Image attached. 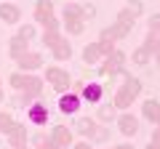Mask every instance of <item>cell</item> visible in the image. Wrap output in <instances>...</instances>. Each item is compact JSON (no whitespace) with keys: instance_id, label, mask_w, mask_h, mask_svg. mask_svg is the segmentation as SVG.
<instances>
[{"instance_id":"obj_10","label":"cell","mask_w":160,"mask_h":149,"mask_svg":"<svg viewBox=\"0 0 160 149\" xmlns=\"http://www.w3.org/2000/svg\"><path fill=\"white\" fill-rule=\"evenodd\" d=\"M56 16V6H53V0H38L35 3V22L46 24L48 19Z\"/></svg>"},{"instance_id":"obj_11","label":"cell","mask_w":160,"mask_h":149,"mask_svg":"<svg viewBox=\"0 0 160 149\" xmlns=\"http://www.w3.org/2000/svg\"><path fill=\"white\" fill-rule=\"evenodd\" d=\"M48 136H51V141L56 144V147H62V149H67L69 144H72V131H69V125H53Z\"/></svg>"},{"instance_id":"obj_4","label":"cell","mask_w":160,"mask_h":149,"mask_svg":"<svg viewBox=\"0 0 160 149\" xmlns=\"http://www.w3.org/2000/svg\"><path fill=\"white\" fill-rule=\"evenodd\" d=\"M24 112H27V120L32 123V125H38V128H43V125L48 123V117H51V107L46 104V99H43V96L35 99Z\"/></svg>"},{"instance_id":"obj_37","label":"cell","mask_w":160,"mask_h":149,"mask_svg":"<svg viewBox=\"0 0 160 149\" xmlns=\"http://www.w3.org/2000/svg\"><path fill=\"white\" fill-rule=\"evenodd\" d=\"M72 149H93V147H91V141L80 138V141H75V144H72Z\"/></svg>"},{"instance_id":"obj_38","label":"cell","mask_w":160,"mask_h":149,"mask_svg":"<svg viewBox=\"0 0 160 149\" xmlns=\"http://www.w3.org/2000/svg\"><path fill=\"white\" fill-rule=\"evenodd\" d=\"M83 88H86V80H75V83H72V88H69V91L80 93V91H83Z\"/></svg>"},{"instance_id":"obj_14","label":"cell","mask_w":160,"mask_h":149,"mask_svg":"<svg viewBox=\"0 0 160 149\" xmlns=\"http://www.w3.org/2000/svg\"><path fill=\"white\" fill-rule=\"evenodd\" d=\"M27 138H29L27 125H22V123H16V125L6 133V141L11 144V149H13V147H22V144H27Z\"/></svg>"},{"instance_id":"obj_42","label":"cell","mask_w":160,"mask_h":149,"mask_svg":"<svg viewBox=\"0 0 160 149\" xmlns=\"http://www.w3.org/2000/svg\"><path fill=\"white\" fill-rule=\"evenodd\" d=\"M152 59H155V64H158V69H160V51H158V53H155V56H152Z\"/></svg>"},{"instance_id":"obj_26","label":"cell","mask_w":160,"mask_h":149,"mask_svg":"<svg viewBox=\"0 0 160 149\" xmlns=\"http://www.w3.org/2000/svg\"><path fill=\"white\" fill-rule=\"evenodd\" d=\"M142 46H144V48H147V51L155 56V53L160 51V35H155V32H147V37H144V43H142Z\"/></svg>"},{"instance_id":"obj_17","label":"cell","mask_w":160,"mask_h":149,"mask_svg":"<svg viewBox=\"0 0 160 149\" xmlns=\"http://www.w3.org/2000/svg\"><path fill=\"white\" fill-rule=\"evenodd\" d=\"M102 93H104L102 83H86V88L80 91V99L83 101H91V104H99L102 101Z\"/></svg>"},{"instance_id":"obj_25","label":"cell","mask_w":160,"mask_h":149,"mask_svg":"<svg viewBox=\"0 0 160 149\" xmlns=\"http://www.w3.org/2000/svg\"><path fill=\"white\" fill-rule=\"evenodd\" d=\"M27 77H29V72H22V69H19V72H13L11 77H8V85H11L13 91H22L24 83H27Z\"/></svg>"},{"instance_id":"obj_23","label":"cell","mask_w":160,"mask_h":149,"mask_svg":"<svg viewBox=\"0 0 160 149\" xmlns=\"http://www.w3.org/2000/svg\"><path fill=\"white\" fill-rule=\"evenodd\" d=\"M120 77H123V85H126V88H131L136 96H142V88H144V85H142V80H139L136 74H131L128 69H123V72H120Z\"/></svg>"},{"instance_id":"obj_22","label":"cell","mask_w":160,"mask_h":149,"mask_svg":"<svg viewBox=\"0 0 160 149\" xmlns=\"http://www.w3.org/2000/svg\"><path fill=\"white\" fill-rule=\"evenodd\" d=\"M128 32H131V29L120 27V24L115 22V24H109V27H104L99 37H107V40H115V43H118V40H123V37H128Z\"/></svg>"},{"instance_id":"obj_21","label":"cell","mask_w":160,"mask_h":149,"mask_svg":"<svg viewBox=\"0 0 160 149\" xmlns=\"http://www.w3.org/2000/svg\"><path fill=\"white\" fill-rule=\"evenodd\" d=\"M118 120V109L112 107V101L109 104H99L96 107V123H102V125H107V123Z\"/></svg>"},{"instance_id":"obj_30","label":"cell","mask_w":160,"mask_h":149,"mask_svg":"<svg viewBox=\"0 0 160 149\" xmlns=\"http://www.w3.org/2000/svg\"><path fill=\"white\" fill-rule=\"evenodd\" d=\"M40 40H43L46 48H53L59 40H62V32H46V29H43V32H40Z\"/></svg>"},{"instance_id":"obj_35","label":"cell","mask_w":160,"mask_h":149,"mask_svg":"<svg viewBox=\"0 0 160 149\" xmlns=\"http://www.w3.org/2000/svg\"><path fill=\"white\" fill-rule=\"evenodd\" d=\"M147 32L160 35V13H152V16H149V22H147Z\"/></svg>"},{"instance_id":"obj_24","label":"cell","mask_w":160,"mask_h":149,"mask_svg":"<svg viewBox=\"0 0 160 149\" xmlns=\"http://www.w3.org/2000/svg\"><path fill=\"white\" fill-rule=\"evenodd\" d=\"M128 59H131V61L136 64V67H144V64H149V61H152V53H149L144 46H139V48H133V51H131V56H128Z\"/></svg>"},{"instance_id":"obj_1","label":"cell","mask_w":160,"mask_h":149,"mask_svg":"<svg viewBox=\"0 0 160 149\" xmlns=\"http://www.w3.org/2000/svg\"><path fill=\"white\" fill-rule=\"evenodd\" d=\"M62 27L69 35H83L86 29V19H83V3H64L62 6Z\"/></svg>"},{"instance_id":"obj_5","label":"cell","mask_w":160,"mask_h":149,"mask_svg":"<svg viewBox=\"0 0 160 149\" xmlns=\"http://www.w3.org/2000/svg\"><path fill=\"white\" fill-rule=\"evenodd\" d=\"M142 11H144L142 3H139V0H131V3H126V6L118 11V19H115V22H118L120 27H126V29H133V24L139 22Z\"/></svg>"},{"instance_id":"obj_39","label":"cell","mask_w":160,"mask_h":149,"mask_svg":"<svg viewBox=\"0 0 160 149\" xmlns=\"http://www.w3.org/2000/svg\"><path fill=\"white\" fill-rule=\"evenodd\" d=\"M149 138H152V144H158V147H160V125H155V131H152V136H149Z\"/></svg>"},{"instance_id":"obj_2","label":"cell","mask_w":160,"mask_h":149,"mask_svg":"<svg viewBox=\"0 0 160 149\" xmlns=\"http://www.w3.org/2000/svg\"><path fill=\"white\" fill-rule=\"evenodd\" d=\"M126 61H128V53L115 48L109 56H104L102 61H99V74H102V77H118V74L126 69Z\"/></svg>"},{"instance_id":"obj_13","label":"cell","mask_w":160,"mask_h":149,"mask_svg":"<svg viewBox=\"0 0 160 149\" xmlns=\"http://www.w3.org/2000/svg\"><path fill=\"white\" fill-rule=\"evenodd\" d=\"M0 22H6V24H19V22H22V8L3 0V3H0Z\"/></svg>"},{"instance_id":"obj_45","label":"cell","mask_w":160,"mask_h":149,"mask_svg":"<svg viewBox=\"0 0 160 149\" xmlns=\"http://www.w3.org/2000/svg\"><path fill=\"white\" fill-rule=\"evenodd\" d=\"M13 149H32V147H27V144H22V147H13Z\"/></svg>"},{"instance_id":"obj_28","label":"cell","mask_w":160,"mask_h":149,"mask_svg":"<svg viewBox=\"0 0 160 149\" xmlns=\"http://www.w3.org/2000/svg\"><path fill=\"white\" fill-rule=\"evenodd\" d=\"M29 138H32V147H35V149H46V144L51 141V136H48L46 131H35Z\"/></svg>"},{"instance_id":"obj_12","label":"cell","mask_w":160,"mask_h":149,"mask_svg":"<svg viewBox=\"0 0 160 149\" xmlns=\"http://www.w3.org/2000/svg\"><path fill=\"white\" fill-rule=\"evenodd\" d=\"M43 85H46V80H43L40 74H29L27 83H24V88H22V93L29 96V99H40L43 96Z\"/></svg>"},{"instance_id":"obj_27","label":"cell","mask_w":160,"mask_h":149,"mask_svg":"<svg viewBox=\"0 0 160 149\" xmlns=\"http://www.w3.org/2000/svg\"><path fill=\"white\" fill-rule=\"evenodd\" d=\"M13 125H16V120H13L11 112H0V136H6Z\"/></svg>"},{"instance_id":"obj_9","label":"cell","mask_w":160,"mask_h":149,"mask_svg":"<svg viewBox=\"0 0 160 149\" xmlns=\"http://www.w3.org/2000/svg\"><path fill=\"white\" fill-rule=\"evenodd\" d=\"M16 64H19V69H22V72H35V69L43 67V53L27 51V53H22V56L16 59Z\"/></svg>"},{"instance_id":"obj_19","label":"cell","mask_w":160,"mask_h":149,"mask_svg":"<svg viewBox=\"0 0 160 149\" xmlns=\"http://www.w3.org/2000/svg\"><path fill=\"white\" fill-rule=\"evenodd\" d=\"M142 117L149 120L152 125L158 123V117H160V101H158V99H147V101L142 104Z\"/></svg>"},{"instance_id":"obj_33","label":"cell","mask_w":160,"mask_h":149,"mask_svg":"<svg viewBox=\"0 0 160 149\" xmlns=\"http://www.w3.org/2000/svg\"><path fill=\"white\" fill-rule=\"evenodd\" d=\"M99 48H102V53H104V56H109V53H112L115 51V48H118V43H115V40H107V37H99Z\"/></svg>"},{"instance_id":"obj_40","label":"cell","mask_w":160,"mask_h":149,"mask_svg":"<svg viewBox=\"0 0 160 149\" xmlns=\"http://www.w3.org/2000/svg\"><path fill=\"white\" fill-rule=\"evenodd\" d=\"M112 149H136V147H133V144H115Z\"/></svg>"},{"instance_id":"obj_18","label":"cell","mask_w":160,"mask_h":149,"mask_svg":"<svg viewBox=\"0 0 160 149\" xmlns=\"http://www.w3.org/2000/svg\"><path fill=\"white\" fill-rule=\"evenodd\" d=\"M51 56L56 59V61H67V59L72 56V43H69V37H64V35H62V40L51 48Z\"/></svg>"},{"instance_id":"obj_29","label":"cell","mask_w":160,"mask_h":149,"mask_svg":"<svg viewBox=\"0 0 160 149\" xmlns=\"http://www.w3.org/2000/svg\"><path fill=\"white\" fill-rule=\"evenodd\" d=\"M32 101H35V99L24 96L22 91H16V93H13V96H11V104H13V107H16V109H27V107H29V104H32Z\"/></svg>"},{"instance_id":"obj_3","label":"cell","mask_w":160,"mask_h":149,"mask_svg":"<svg viewBox=\"0 0 160 149\" xmlns=\"http://www.w3.org/2000/svg\"><path fill=\"white\" fill-rule=\"evenodd\" d=\"M43 80H46L56 93H67L69 88H72V77H69V72H67V69H62V67H48Z\"/></svg>"},{"instance_id":"obj_31","label":"cell","mask_w":160,"mask_h":149,"mask_svg":"<svg viewBox=\"0 0 160 149\" xmlns=\"http://www.w3.org/2000/svg\"><path fill=\"white\" fill-rule=\"evenodd\" d=\"M109 136H112V131H109L107 125H99V128H96V133H93V138H91V141H99V144H107V141H109Z\"/></svg>"},{"instance_id":"obj_15","label":"cell","mask_w":160,"mask_h":149,"mask_svg":"<svg viewBox=\"0 0 160 149\" xmlns=\"http://www.w3.org/2000/svg\"><path fill=\"white\" fill-rule=\"evenodd\" d=\"M102 59H104V53H102V48H99L96 40L88 43V46L83 48V64H88V67H99Z\"/></svg>"},{"instance_id":"obj_41","label":"cell","mask_w":160,"mask_h":149,"mask_svg":"<svg viewBox=\"0 0 160 149\" xmlns=\"http://www.w3.org/2000/svg\"><path fill=\"white\" fill-rule=\"evenodd\" d=\"M46 149H62V147H56L53 141H48V144H46Z\"/></svg>"},{"instance_id":"obj_44","label":"cell","mask_w":160,"mask_h":149,"mask_svg":"<svg viewBox=\"0 0 160 149\" xmlns=\"http://www.w3.org/2000/svg\"><path fill=\"white\" fill-rule=\"evenodd\" d=\"M0 101H3V77H0Z\"/></svg>"},{"instance_id":"obj_6","label":"cell","mask_w":160,"mask_h":149,"mask_svg":"<svg viewBox=\"0 0 160 149\" xmlns=\"http://www.w3.org/2000/svg\"><path fill=\"white\" fill-rule=\"evenodd\" d=\"M80 107H83L80 93L67 91V93H62V96H59V112H62V115H78Z\"/></svg>"},{"instance_id":"obj_36","label":"cell","mask_w":160,"mask_h":149,"mask_svg":"<svg viewBox=\"0 0 160 149\" xmlns=\"http://www.w3.org/2000/svg\"><path fill=\"white\" fill-rule=\"evenodd\" d=\"M93 16H96V6H93V3H83V19L88 22V19H93Z\"/></svg>"},{"instance_id":"obj_16","label":"cell","mask_w":160,"mask_h":149,"mask_svg":"<svg viewBox=\"0 0 160 149\" xmlns=\"http://www.w3.org/2000/svg\"><path fill=\"white\" fill-rule=\"evenodd\" d=\"M96 128H99V123L93 120V117H78V120H75V131H78L83 138H93Z\"/></svg>"},{"instance_id":"obj_43","label":"cell","mask_w":160,"mask_h":149,"mask_svg":"<svg viewBox=\"0 0 160 149\" xmlns=\"http://www.w3.org/2000/svg\"><path fill=\"white\" fill-rule=\"evenodd\" d=\"M144 149H160V147H158V144H152V141H149V144H147Z\"/></svg>"},{"instance_id":"obj_8","label":"cell","mask_w":160,"mask_h":149,"mask_svg":"<svg viewBox=\"0 0 160 149\" xmlns=\"http://www.w3.org/2000/svg\"><path fill=\"white\" fill-rule=\"evenodd\" d=\"M118 131L126 138H133L139 133V117H133L131 112H120L118 115Z\"/></svg>"},{"instance_id":"obj_34","label":"cell","mask_w":160,"mask_h":149,"mask_svg":"<svg viewBox=\"0 0 160 149\" xmlns=\"http://www.w3.org/2000/svg\"><path fill=\"white\" fill-rule=\"evenodd\" d=\"M43 29H46V32H62V19H59V16L48 19V22L43 24Z\"/></svg>"},{"instance_id":"obj_20","label":"cell","mask_w":160,"mask_h":149,"mask_svg":"<svg viewBox=\"0 0 160 149\" xmlns=\"http://www.w3.org/2000/svg\"><path fill=\"white\" fill-rule=\"evenodd\" d=\"M27 51H29V40H24V37H19V35H13L11 40H8V56L11 59H19Z\"/></svg>"},{"instance_id":"obj_32","label":"cell","mask_w":160,"mask_h":149,"mask_svg":"<svg viewBox=\"0 0 160 149\" xmlns=\"http://www.w3.org/2000/svg\"><path fill=\"white\" fill-rule=\"evenodd\" d=\"M16 35H19V37H24V40H32V37H35L38 32H35V27H32V24H19Z\"/></svg>"},{"instance_id":"obj_7","label":"cell","mask_w":160,"mask_h":149,"mask_svg":"<svg viewBox=\"0 0 160 149\" xmlns=\"http://www.w3.org/2000/svg\"><path fill=\"white\" fill-rule=\"evenodd\" d=\"M136 93L131 91V88H126V85H120L118 91H115V96H112V107L118 109V112H128V109L133 107V101H136Z\"/></svg>"},{"instance_id":"obj_46","label":"cell","mask_w":160,"mask_h":149,"mask_svg":"<svg viewBox=\"0 0 160 149\" xmlns=\"http://www.w3.org/2000/svg\"><path fill=\"white\" fill-rule=\"evenodd\" d=\"M155 125H160V117H158V123H155Z\"/></svg>"}]
</instances>
